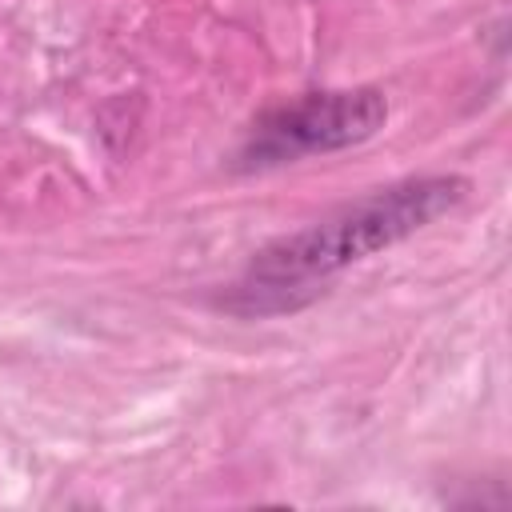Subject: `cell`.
<instances>
[{
    "label": "cell",
    "instance_id": "cell-1",
    "mask_svg": "<svg viewBox=\"0 0 512 512\" xmlns=\"http://www.w3.org/2000/svg\"><path fill=\"white\" fill-rule=\"evenodd\" d=\"M464 192H468V184L460 176L404 180L388 192H376L368 200H356V204L332 212L328 220H320L304 232L272 240L268 248L256 252L248 272L260 288H284V284L328 276L352 260H364V256L392 248V244L408 240L412 232L428 228L436 216L456 208L464 200Z\"/></svg>",
    "mask_w": 512,
    "mask_h": 512
},
{
    "label": "cell",
    "instance_id": "cell-2",
    "mask_svg": "<svg viewBox=\"0 0 512 512\" xmlns=\"http://www.w3.org/2000/svg\"><path fill=\"white\" fill-rule=\"evenodd\" d=\"M388 120V100L380 88H344V92H312L284 108H272L256 132V160H284L300 152H336L364 144Z\"/></svg>",
    "mask_w": 512,
    "mask_h": 512
}]
</instances>
